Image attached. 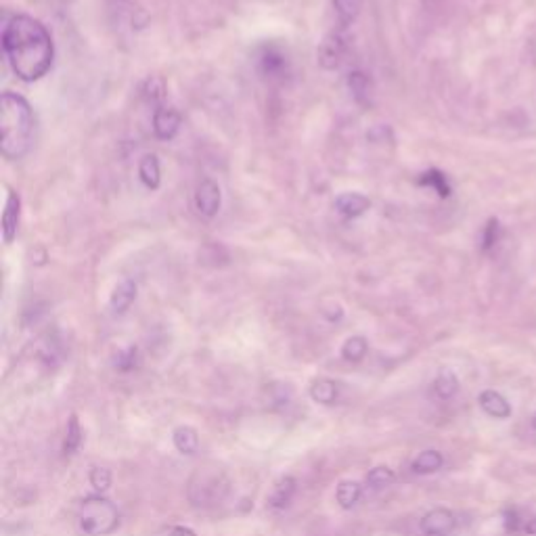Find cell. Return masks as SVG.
I'll use <instances>...</instances> for the list:
<instances>
[{"label":"cell","instance_id":"cell-1","mask_svg":"<svg viewBox=\"0 0 536 536\" xmlns=\"http://www.w3.org/2000/svg\"><path fill=\"white\" fill-rule=\"evenodd\" d=\"M3 48L11 69L24 82L40 80L53 66V38L34 17H13L3 30Z\"/></svg>","mask_w":536,"mask_h":536},{"label":"cell","instance_id":"cell-2","mask_svg":"<svg viewBox=\"0 0 536 536\" xmlns=\"http://www.w3.org/2000/svg\"><path fill=\"white\" fill-rule=\"evenodd\" d=\"M34 114L30 103L15 93L0 98V147L6 160H21L34 140Z\"/></svg>","mask_w":536,"mask_h":536},{"label":"cell","instance_id":"cell-3","mask_svg":"<svg viewBox=\"0 0 536 536\" xmlns=\"http://www.w3.org/2000/svg\"><path fill=\"white\" fill-rule=\"evenodd\" d=\"M77 520H80V531L87 536H108L118 531L119 511L109 499L93 495L82 500Z\"/></svg>","mask_w":536,"mask_h":536},{"label":"cell","instance_id":"cell-4","mask_svg":"<svg viewBox=\"0 0 536 536\" xmlns=\"http://www.w3.org/2000/svg\"><path fill=\"white\" fill-rule=\"evenodd\" d=\"M457 528V518L450 510L444 507H436V510L428 511L421 520V532L423 536H453Z\"/></svg>","mask_w":536,"mask_h":536},{"label":"cell","instance_id":"cell-5","mask_svg":"<svg viewBox=\"0 0 536 536\" xmlns=\"http://www.w3.org/2000/svg\"><path fill=\"white\" fill-rule=\"evenodd\" d=\"M345 53V38L342 32H334L321 42L319 48V63L325 69H335L342 63V57Z\"/></svg>","mask_w":536,"mask_h":536},{"label":"cell","instance_id":"cell-6","mask_svg":"<svg viewBox=\"0 0 536 536\" xmlns=\"http://www.w3.org/2000/svg\"><path fill=\"white\" fill-rule=\"evenodd\" d=\"M195 206L203 216H214L221 210V189L214 180H201L195 193Z\"/></svg>","mask_w":536,"mask_h":536},{"label":"cell","instance_id":"cell-7","mask_svg":"<svg viewBox=\"0 0 536 536\" xmlns=\"http://www.w3.org/2000/svg\"><path fill=\"white\" fill-rule=\"evenodd\" d=\"M295 490H298V482H295V478L283 476L277 484H274L271 497H268V507L274 511L287 510L289 503H292L295 497Z\"/></svg>","mask_w":536,"mask_h":536},{"label":"cell","instance_id":"cell-8","mask_svg":"<svg viewBox=\"0 0 536 536\" xmlns=\"http://www.w3.org/2000/svg\"><path fill=\"white\" fill-rule=\"evenodd\" d=\"M180 129V114L172 108H160L153 116V130L160 139H172Z\"/></svg>","mask_w":536,"mask_h":536},{"label":"cell","instance_id":"cell-9","mask_svg":"<svg viewBox=\"0 0 536 536\" xmlns=\"http://www.w3.org/2000/svg\"><path fill=\"white\" fill-rule=\"evenodd\" d=\"M19 208H21L19 195L17 193H9V197H6L5 214H3L5 243H11L13 239H15V235H17V229H19Z\"/></svg>","mask_w":536,"mask_h":536},{"label":"cell","instance_id":"cell-10","mask_svg":"<svg viewBox=\"0 0 536 536\" xmlns=\"http://www.w3.org/2000/svg\"><path fill=\"white\" fill-rule=\"evenodd\" d=\"M479 407L486 415L495 419H507L511 415V407L499 392L495 390H486L479 394Z\"/></svg>","mask_w":536,"mask_h":536},{"label":"cell","instance_id":"cell-11","mask_svg":"<svg viewBox=\"0 0 536 536\" xmlns=\"http://www.w3.org/2000/svg\"><path fill=\"white\" fill-rule=\"evenodd\" d=\"M134 298H137V283H134V281H130V279H124L122 283H118L114 294H111L109 306L116 314H124L126 310L130 308Z\"/></svg>","mask_w":536,"mask_h":536},{"label":"cell","instance_id":"cell-12","mask_svg":"<svg viewBox=\"0 0 536 536\" xmlns=\"http://www.w3.org/2000/svg\"><path fill=\"white\" fill-rule=\"evenodd\" d=\"M369 206H371V201L361 193H342L335 200L337 211H340V214H344V216H348V218H356V216L365 214V211L369 210Z\"/></svg>","mask_w":536,"mask_h":536},{"label":"cell","instance_id":"cell-13","mask_svg":"<svg viewBox=\"0 0 536 536\" xmlns=\"http://www.w3.org/2000/svg\"><path fill=\"white\" fill-rule=\"evenodd\" d=\"M172 442L180 455H195L200 450V434L191 426L176 428L172 432Z\"/></svg>","mask_w":536,"mask_h":536},{"label":"cell","instance_id":"cell-14","mask_svg":"<svg viewBox=\"0 0 536 536\" xmlns=\"http://www.w3.org/2000/svg\"><path fill=\"white\" fill-rule=\"evenodd\" d=\"M310 398L325 407L335 405L337 398H340V386H337L334 379H327V377L316 379V382H313V386H310Z\"/></svg>","mask_w":536,"mask_h":536},{"label":"cell","instance_id":"cell-15","mask_svg":"<svg viewBox=\"0 0 536 536\" xmlns=\"http://www.w3.org/2000/svg\"><path fill=\"white\" fill-rule=\"evenodd\" d=\"M442 465H444V457L440 450H423V453H419L413 459L411 469L419 476H428L442 469Z\"/></svg>","mask_w":536,"mask_h":536},{"label":"cell","instance_id":"cell-16","mask_svg":"<svg viewBox=\"0 0 536 536\" xmlns=\"http://www.w3.org/2000/svg\"><path fill=\"white\" fill-rule=\"evenodd\" d=\"M363 497V486L355 479H342L335 489V500L342 510H352Z\"/></svg>","mask_w":536,"mask_h":536},{"label":"cell","instance_id":"cell-17","mask_svg":"<svg viewBox=\"0 0 536 536\" xmlns=\"http://www.w3.org/2000/svg\"><path fill=\"white\" fill-rule=\"evenodd\" d=\"M457 392H459V379H457L455 373L448 371V369L440 371L438 377H436V382H434L436 397H438L440 400H448V398H453Z\"/></svg>","mask_w":536,"mask_h":536},{"label":"cell","instance_id":"cell-18","mask_svg":"<svg viewBox=\"0 0 536 536\" xmlns=\"http://www.w3.org/2000/svg\"><path fill=\"white\" fill-rule=\"evenodd\" d=\"M334 9L337 15V24L348 27L358 17L363 9V0H334Z\"/></svg>","mask_w":536,"mask_h":536},{"label":"cell","instance_id":"cell-19","mask_svg":"<svg viewBox=\"0 0 536 536\" xmlns=\"http://www.w3.org/2000/svg\"><path fill=\"white\" fill-rule=\"evenodd\" d=\"M366 352H369V344H366V340L363 335H352L342 345L344 361L355 363V365L363 361V358L366 356Z\"/></svg>","mask_w":536,"mask_h":536},{"label":"cell","instance_id":"cell-20","mask_svg":"<svg viewBox=\"0 0 536 536\" xmlns=\"http://www.w3.org/2000/svg\"><path fill=\"white\" fill-rule=\"evenodd\" d=\"M139 174H140V180H143L147 187H149V189H158L160 187V180H161L158 158H155V155H145V158L140 160Z\"/></svg>","mask_w":536,"mask_h":536},{"label":"cell","instance_id":"cell-21","mask_svg":"<svg viewBox=\"0 0 536 536\" xmlns=\"http://www.w3.org/2000/svg\"><path fill=\"white\" fill-rule=\"evenodd\" d=\"M82 444V428H80V419L77 415H72L67 421V432H66V442H63V455L72 457L76 455V450L80 448Z\"/></svg>","mask_w":536,"mask_h":536},{"label":"cell","instance_id":"cell-22","mask_svg":"<svg viewBox=\"0 0 536 536\" xmlns=\"http://www.w3.org/2000/svg\"><path fill=\"white\" fill-rule=\"evenodd\" d=\"M419 185L434 189V191L438 193L440 197H448V195H450V185H448L447 176H444V174L438 172V170H429V172H426V174H421Z\"/></svg>","mask_w":536,"mask_h":536},{"label":"cell","instance_id":"cell-23","mask_svg":"<svg viewBox=\"0 0 536 536\" xmlns=\"http://www.w3.org/2000/svg\"><path fill=\"white\" fill-rule=\"evenodd\" d=\"M350 90L355 93V98L358 103H369V95H371V82L369 77L361 72H352L348 77Z\"/></svg>","mask_w":536,"mask_h":536},{"label":"cell","instance_id":"cell-24","mask_svg":"<svg viewBox=\"0 0 536 536\" xmlns=\"http://www.w3.org/2000/svg\"><path fill=\"white\" fill-rule=\"evenodd\" d=\"M392 482H394V471L390 468H386V465H377V468H373L369 474H366V484H369V489L373 490H382Z\"/></svg>","mask_w":536,"mask_h":536},{"label":"cell","instance_id":"cell-25","mask_svg":"<svg viewBox=\"0 0 536 536\" xmlns=\"http://www.w3.org/2000/svg\"><path fill=\"white\" fill-rule=\"evenodd\" d=\"M88 479L90 484H93V489L103 495V492L109 490L111 482H114V476H111V471L108 468H93L90 469Z\"/></svg>","mask_w":536,"mask_h":536},{"label":"cell","instance_id":"cell-26","mask_svg":"<svg viewBox=\"0 0 536 536\" xmlns=\"http://www.w3.org/2000/svg\"><path fill=\"white\" fill-rule=\"evenodd\" d=\"M260 66H263V72L268 74V76L279 74L281 69L285 67L283 55H279V53H274V51H266L263 55V59H260Z\"/></svg>","mask_w":536,"mask_h":536},{"label":"cell","instance_id":"cell-27","mask_svg":"<svg viewBox=\"0 0 536 536\" xmlns=\"http://www.w3.org/2000/svg\"><path fill=\"white\" fill-rule=\"evenodd\" d=\"M499 237H500V227H499V221H495V218H492V221H489V224H486V227H484V235H482V250H484V252H489V250L495 248L497 242H499Z\"/></svg>","mask_w":536,"mask_h":536},{"label":"cell","instance_id":"cell-28","mask_svg":"<svg viewBox=\"0 0 536 536\" xmlns=\"http://www.w3.org/2000/svg\"><path fill=\"white\" fill-rule=\"evenodd\" d=\"M137 365V348H129L116 356V366L119 371H130Z\"/></svg>","mask_w":536,"mask_h":536},{"label":"cell","instance_id":"cell-29","mask_svg":"<svg viewBox=\"0 0 536 536\" xmlns=\"http://www.w3.org/2000/svg\"><path fill=\"white\" fill-rule=\"evenodd\" d=\"M153 536H197V532L187 526H164Z\"/></svg>","mask_w":536,"mask_h":536},{"label":"cell","instance_id":"cell-30","mask_svg":"<svg viewBox=\"0 0 536 536\" xmlns=\"http://www.w3.org/2000/svg\"><path fill=\"white\" fill-rule=\"evenodd\" d=\"M528 531H531V532H536V518L532 520V524H531V528H528Z\"/></svg>","mask_w":536,"mask_h":536},{"label":"cell","instance_id":"cell-31","mask_svg":"<svg viewBox=\"0 0 536 536\" xmlns=\"http://www.w3.org/2000/svg\"><path fill=\"white\" fill-rule=\"evenodd\" d=\"M532 426L536 428V415H534V417H532Z\"/></svg>","mask_w":536,"mask_h":536}]
</instances>
